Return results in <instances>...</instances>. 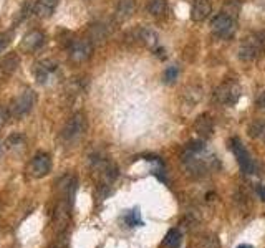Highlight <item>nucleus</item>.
Here are the masks:
<instances>
[{
  "mask_svg": "<svg viewBox=\"0 0 265 248\" xmlns=\"http://www.w3.org/2000/svg\"><path fill=\"white\" fill-rule=\"evenodd\" d=\"M202 152L204 151H189V149H186L183 152V164L186 170L191 174V175H196V177H201L202 174H206L207 170H211L214 167V157L209 156V157H202Z\"/></svg>",
  "mask_w": 265,
  "mask_h": 248,
  "instance_id": "obj_1",
  "label": "nucleus"
},
{
  "mask_svg": "<svg viewBox=\"0 0 265 248\" xmlns=\"http://www.w3.org/2000/svg\"><path fill=\"white\" fill-rule=\"evenodd\" d=\"M264 53V35L262 33H251L242 40L239 46V58L242 61H256Z\"/></svg>",
  "mask_w": 265,
  "mask_h": 248,
  "instance_id": "obj_2",
  "label": "nucleus"
},
{
  "mask_svg": "<svg viewBox=\"0 0 265 248\" xmlns=\"http://www.w3.org/2000/svg\"><path fill=\"white\" fill-rule=\"evenodd\" d=\"M242 95V88L237 81L226 80L214 90V100L224 106H234Z\"/></svg>",
  "mask_w": 265,
  "mask_h": 248,
  "instance_id": "obj_3",
  "label": "nucleus"
},
{
  "mask_svg": "<svg viewBox=\"0 0 265 248\" xmlns=\"http://www.w3.org/2000/svg\"><path fill=\"white\" fill-rule=\"evenodd\" d=\"M35 103H37V95H35L33 90H25L12 101V106H10V115L17 120H22L27 115H30V111L33 110Z\"/></svg>",
  "mask_w": 265,
  "mask_h": 248,
  "instance_id": "obj_4",
  "label": "nucleus"
},
{
  "mask_svg": "<svg viewBox=\"0 0 265 248\" xmlns=\"http://www.w3.org/2000/svg\"><path fill=\"white\" fill-rule=\"evenodd\" d=\"M86 131V116L83 113H75L70 118L68 123L65 124L63 131H61V139L65 142H76Z\"/></svg>",
  "mask_w": 265,
  "mask_h": 248,
  "instance_id": "obj_5",
  "label": "nucleus"
},
{
  "mask_svg": "<svg viewBox=\"0 0 265 248\" xmlns=\"http://www.w3.org/2000/svg\"><path fill=\"white\" fill-rule=\"evenodd\" d=\"M211 30L219 38H231L237 30L236 18L227 13H221L211 22Z\"/></svg>",
  "mask_w": 265,
  "mask_h": 248,
  "instance_id": "obj_6",
  "label": "nucleus"
},
{
  "mask_svg": "<svg viewBox=\"0 0 265 248\" xmlns=\"http://www.w3.org/2000/svg\"><path fill=\"white\" fill-rule=\"evenodd\" d=\"M231 149L234 152V156H236L239 165H241V169L244 170L246 174H254L256 172V162H254L252 156L249 154V151L246 149V146L242 144L241 139L237 137H232L231 139Z\"/></svg>",
  "mask_w": 265,
  "mask_h": 248,
  "instance_id": "obj_7",
  "label": "nucleus"
},
{
  "mask_svg": "<svg viewBox=\"0 0 265 248\" xmlns=\"http://www.w3.org/2000/svg\"><path fill=\"white\" fill-rule=\"evenodd\" d=\"M134 40H136L138 43L144 45L146 48H149L151 51H154V53L158 55L159 58H166L164 48H161V45H159V37L153 32V30H149V28H138L136 32H134Z\"/></svg>",
  "mask_w": 265,
  "mask_h": 248,
  "instance_id": "obj_8",
  "label": "nucleus"
},
{
  "mask_svg": "<svg viewBox=\"0 0 265 248\" xmlns=\"http://www.w3.org/2000/svg\"><path fill=\"white\" fill-rule=\"evenodd\" d=\"M93 55V43L90 40L81 38L73 40L70 43V58L75 63H83V61L90 60Z\"/></svg>",
  "mask_w": 265,
  "mask_h": 248,
  "instance_id": "obj_9",
  "label": "nucleus"
},
{
  "mask_svg": "<svg viewBox=\"0 0 265 248\" xmlns=\"http://www.w3.org/2000/svg\"><path fill=\"white\" fill-rule=\"evenodd\" d=\"M50 170H51L50 156L45 152H38L37 156L32 159V164H30V172H32L35 177H45Z\"/></svg>",
  "mask_w": 265,
  "mask_h": 248,
  "instance_id": "obj_10",
  "label": "nucleus"
},
{
  "mask_svg": "<svg viewBox=\"0 0 265 248\" xmlns=\"http://www.w3.org/2000/svg\"><path fill=\"white\" fill-rule=\"evenodd\" d=\"M56 70H58V65H56L55 61L43 60L35 66V78H37V81L40 83V85H45V83H48V80L53 76V73Z\"/></svg>",
  "mask_w": 265,
  "mask_h": 248,
  "instance_id": "obj_11",
  "label": "nucleus"
},
{
  "mask_svg": "<svg viewBox=\"0 0 265 248\" xmlns=\"http://www.w3.org/2000/svg\"><path fill=\"white\" fill-rule=\"evenodd\" d=\"M45 45V35L38 32V30H33V32H30L27 37L22 40V50H25L27 53H35V51H38L41 46Z\"/></svg>",
  "mask_w": 265,
  "mask_h": 248,
  "instance_id": "obj_12",
  "label": "nucleus"
},
{
  "mask_svg": "<svg viewBox=\"0 0 265 248\" xmlns=\"http://www.w3.org/2000/svg\"><path fill=\"white\" fill-rule=\"evenodd\" d=\"M134 12H136V0H119L114 18L118 23H124L133 17Z\"/></svg>",
  "mask_w": 265,
  "mask_h": 248,
  "instance_id": "obj_13",
  "label": "nucleus"
},
{
  "mask_svg": "<svg viewBox=\"0 0 265 248\" xmlns=\"http://www.w3.org/2000/svg\"><path fill=\"white\" fill-rule=\"evenodd\" d=\"M194 131L199 134L202 139H209L214 132V123L209 115H201L194 123Z\"/></svg>",
  "mask_w": 265,
  "mask_h": 248,
  "instance_id": "obj_14",
  "label": "nucleus"
},
{
  "mask_svg": "<svg viewBox=\"0 0 265 248\" xmlns=\"http://www.w3.org/2000/svg\"><path fill=\"white\" fill-rule=\"evenodd\" d=\"M211 15V3L209 0H194L191 8V18L192 22H204Z\"/></svg>",
  "mask_w": 265,
  "mask_h": 248,
  "instance_id": "obj_15",
  "label": "nucleus"
},
{
  "mask_svg": "<svg viewBox=\"0 0 265 248\" xmlns=\"http://www.w3.org/2000/svg\"><path fill=\"white\" fill-rule=\"evenodd\" d=\"M60 0H37L33 5V13L38 18H48L58 7Z\"/></svg>",
  "mask_w": 265,
  "mask_h": 248,
  "instance_id": "obj_16",
  "label": "nucleus"
},
{
  "mask_svg": "<svg viewBox=\"0 0 265 248\" xmlns=\"http://www.w3.org/2000/svg\"><path fill=\"white\" fill-rule=\"evenodd\" d=\"M20 66V58L17 53H10L7 56H3L0 60V73L3 75H13Z\"/></svg>",
  "mask_w": 265,
  "mask_h": 248,
  "instance_id": "obj_17",
  "label": "nucleus"
},
{
  "mask_svg": "<svg viewBox=\"0 0 265 248\" xmlns=\"http://www.w3.org/2000/svg\"><path fill=\"white\" fill-rule=\"evenodd\" d=\"M90 37H91L90 41H91L93 45H95V43H101V41L108 37V28L105 27V25H101V23L93 25L91 30H90Z\"/></svg>",
  "mask_w": 265,
  "mask_h": 248,
  "instance_id": "obj_18",
  "label": "nucleus"
},
{
  "mask_svg": "<svg viewBox=\"0 0 265 248\" xmlns=\"http://www.w3.org/2000/svg\"><path fill=\"white\" fill-rule=\"evenodd\" d=\"M146 8H148L149 15H153V17H161V15H164L166 8H168V2H166V0H149Z\"/></svg>",
  "mask_w": 265,
  "mask_h": 248,
  "instance_id": "obj_19",
  "label": "nucleus"
},
{
  "mask_svg": "<svg viewBox=\"0 0 265 248\" xmlns=\"http://www.w3.org/2000/svg\"><path fill=\"white\" fill-rule=\"evenodd\" d=\"M163 244L166 248H179L181 247V232L178 229H171L166 234Z\"/></svg>",
  "mask_w": 265,
  "mask_h": 248,
  "instance_id": "obj_20",
  "label": "nucleus"
},
{
  "mask_svg": "<svg viewBox=\"0 0 265 248\" xmlns=\"http://www.w3.org/2000/svg\"><path fill=\"white\" fill-rule=\"evenodd\" d=\"M196 248H219V240L214 234H207L197 240Z\"/></svg>",
  "mask_w": 265,
  "mask_h": 248,
  "instance_id": "obj_21",
  "label": "nucleus"
},
{
  "mask_svg": "<svg viewBox=\"0 0 265 248\" xmlns=\"http://www.w3.org/2000/svg\"><path fill=\"white\" fill-rule=\"evenodd\" d=\"M247 132L251 137H261L262 134H265V123L261 120L252 121L251 126H249V129H247Z\"/></svg>",
  "mask_w": 265,
  "mask_h": 248,
  "instance_id": "obj_22",
  "label": "nucleus"
},
{
  "mask_svg": "<svg viewBox=\"0 0 265 248\" xmlns=\"http://www.w3.org/2000/svg\"><path fill=\"white\" fill-rule=\"evenodd\" d=\"M124 222L129 225V227H136L138 225H141L143 222L139 220V212L138 210H131V212H128L126 215H124Z\"/></svg>",
  "mask_w": 265,
  "mask_h": 248,
  "instance_id": "obj_23",
  "label": "nucleus"
},
{
  "mask_svg": "<svg viewBox=\"0 0 265 248\" xmlns=\"http://www.w3.org/2000/svg\"><path fill=\"white\" fill-rule=\"evenodd\" d=\"M178 75H179L178 66H169V68H166V71H164V81L168 83V85H171V83L176 81Z\"/></svg>",
  "mask_w": 265,
  "mask_h": 248,
  "instance_id": "obj_24",
  "label": "nucleus"
},
{
  "mask_svg": "<svg viewBox=\"0 0 265 248\" xmlns=\"http://www.w3.org/2000/svg\"><path fill=\"white\" fill-rule=\"evenodd\" d=\"M23 142H25V137L22 136V134H13V136H10V137H8L7 146H8L10 149H13V147L23 146Z\"/></svg>",
  "mask_w": 265,
  "mask_h": 248,
  "instance_id": "obj_25",
  "label": "nucleus"
},
{
  "mask_svg": "<svg viewBox=\"0 0 265 248\" xmlns=\"http://www.w3.org/2000/svg\"><path fill=\"white\" fill-rule=\"evenodd\" d=\"M12 37H13V32H7V33H2V35H0V53H2V51L10 45V41H12Z\"/></svg>",
  "mask_w": 265,
  "mask_h": 248,
  "instance_id": "obj_26",
  "label": "nucleus"
},
{
  "mask_svg": "<svg viewBox=\"0 0 265 248\" xmlns=\"http://www.w3.org/2000/svg\"><path fill=\"white\" fill-rule=\"evenodd\" d=\"M8 118H10V111L5 106H0V129L5 127V124L8 123Z\"/></svg>",
  "mask_w": 265,
  "mask_h": 248,
  "instance_id": "obj_27",
  "label": "nucleus"
},
{
  "mask_svg": "<svg viewBox=\"0 0 265 248\" xmlns=\"http://www.w3.org/2000/svg\"><path fill=\"white\" fill-rule=\"evenodd\" d=\"M257 194H259V197H261L264 202H265V187L264 185H261V187H257Z\"/></svg>",
  "mask_w": 265,
  "mask_h": 248,
  "instance_id": "obj_28",
  "label": "nucleus"
},
{
  "mask_svg": "<svg viewBox=\"0 0 265 248\" xmlns=\"http://www.w3.org/2000/svg\"><path fill=\"white\" fill-rule=\"evenodd\" d=\"M259 105H261L262 108H265V93H264L261 98H259Z\"/></svg>",
  "mask_w": 265,
  "mask_h": 248,
  "instance_id": "obj_29",
  "label": "nucleus"
},
{
  "mask_svg": "<svg viewBox=\"0 0 265 248\" xmlns=\"http://www.w3.org/2000/svg\"><path fill=\"white\" fill-rule=\"evenodd\" d=\"M237 248H252V247L249 245V244H242V245H239Z\"/></svg>",
  "mask_w": 265,
  "mask_h": 248,
  "instance_id": "obj_30",
  "label": "nucleus"
},
{
  "mask_svg": "<svg viewBox=\"0 0 265 248\" xmlns=\"http://www.w3.org/2000/svg\"><path fill=\"white\" fill-rule=\"evenodd\" d=\"M2 154H3V144L0 141V157H2Z\"/></svg>",
  "mask_w": 265,
  "mask_h": 248,
  "instance_id": "obj_31",
  "label": "nucleus"
},
{
  "mask_svg": "<svg viewBox=\"0 0 265 248\" xmlns=\"http://www.w3.org/2000/svg\"><path fill=\"white\" fill-rule=\"evenodd\" d=\"M264 141H265V134H264Z\"/></svg>",
  "mask_w": 265,
  "mask_h": 248,
  "instance_id": "obj_32",
  "label": "nucleus"
}]
</instances>
